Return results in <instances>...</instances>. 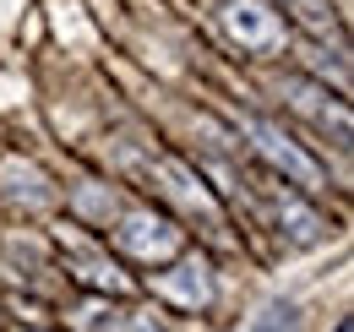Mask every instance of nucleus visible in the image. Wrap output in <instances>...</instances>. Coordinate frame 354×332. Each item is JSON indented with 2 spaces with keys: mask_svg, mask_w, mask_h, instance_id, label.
Here are the masks:
<instances>
[{
  "mask_svg": "<svg viewBox=\"0 0 354 332\" xmlns=\"http://www.w3.org/2000/svg\"><path fill=\"white\" fill-rule=\"evenodd\" d=\"M278 223H289V240L295 246H310V240L327 234V218L310 208L306 196H295V191H278Z\"/></svg>",
  "mask_w": 354,
  "mask_h": 332,
  "instance_id": "39448f33",
  "label": "nucleus"
},
{
  "mask_svg": "<svg viewBox=\"0 0 354 332\" xmlns=\"http://www.w3.org/2000/svg\"><path fill=\"white\" fill-rule=\"evenodd\" d=\"M240 332H306V311L295 299H267V305H257L245 316Z\"/></svg>",
  "mask_w": 354,
  "mask_h": 332,
  "instance_id": "423d86ee",
  "label": "nucleus"
},
{
  "mask_svg": "<svg viewBox=\"0 0 354 332\" xmlns=\"http://www.w3.org/2000/svg\"><path fill=\"white\" fill-rule=\"evenodd\" d=\"M234 125H240V136L251 142V153H257L283 185H295L300 196H322V191H327V169H322V158L306 153L278 120H267V115H234Z\"/></svg>",
  "mask_w": 354,
  "mask_h": 332,
  "instance_id": "f257e3e1",
  "label": "nucleus"
},
{
  "mask_svg": "<svg viewBox=\"0 0 354 332\" xmlns=\"http://www.w3.org/2000/svg\"><path fill=\"white\" fill-rule=\"evenodd\" d=\"M158 294H169V299H180V305H207V299H213L207 261H202V256H185V261H175V267L158 278Z\"/></svg>",
  "mask_w": 354,
  "mask_h": 332,
  "instance_id": "20e7f679",
  "label": "nucleus"
},
{
  "mask_svg": "<svg viewBox=\"0 0 354 332\" xmlns=\"http://www.w3.org/2000/svg\"><path fill=\"white\" fill-rule=\"evenodd\" d=\"M115 240L136 256H169L180 246L175 223L169 218H158V212H131V218H120V229H115Z\"/></svg>",
  "mask_w": 354,
  "mask_h": 332,
  "instance_id": "7ed1b4c3",
  "label": "nucleus"
},
{
  "mask_svg": "<svg viewBox=\"0 0 354 332\" xmlns=\"http://www.w3.org/2000/svg\"><path fill=\"white\" fill-rule=\"evenodd\" d=\"M300 22H306L310 33H338V17H333V6L327 0H283Z\"/></svg>",
  "mask_w": 354,
  "mask_h": 332,
  "instance_id": "6e6552de",
  "label": "nucleus"
},
{
  "mask_svg": "<svg viewBox=\"0 0 354 332\" xmlns=\"http://www.w3.org/2000/svg\"><path fill=\"white\" fill-rule=\"evenodd\" d=\"M88 332H164V322H158V311L126 305V311H104V316H93Z\"/></svg>",
  "mask_w": 354,
  "mask_h": 332,
  "instance_id": "0eeeda50",
  "label": "nucleus"
},
{
  "mask_svg": "<svg viewBox=\"0 0 354 332\" xmlns=\"http://www.w3.org/2000/svg\"><path fill=\"white\" fill-rule=\"evenodd\" d=\"M333 332H349V322H338V327H333Z\"/></svg>",
  "mask_w": 354,
  "mask_h": 332,
  "instance_id": "1a4fd4ad",
  "label": "nucleus"
},
{
  "mask_svg": "<svg viewBox=\"0 0 354 332\" xmlns=\"http://www.w3.org/2000/svg\"><path fill=\"white\" fill-rule=\"evenodd\" d=\"M223 22H229V33H234V39L245 44V49H257V55H272V49L283 44V22H278V11H267V6L229 0Z\"/></svg>",
  "mask_w": 354,
  "mask_h": 332,
  "instance_id": "f03ea898",
  "label": "nucleus"
}]
</instances>
